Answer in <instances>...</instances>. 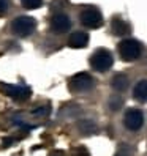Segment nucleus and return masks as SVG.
I'll return each mask as SVG.
<instances>
[{
	"mask_svg": "<svg viewBox=\"0 0 147 156\" xmlns=\"http://www.w3.org/2000/svg\"><path fill=\"white\" fill-rule=\"evenodd\" d=\"M112 63H114L112 54L108 49H97L90 57V66L95 71H100V73L108 71L112 66Z\"/></svg>",
	"mask_w": 147,
	"mask_h": 156,
	"instance_id": "obj_1",
	"label": "nucleus"
},
{
	"mask_svg": "<svg viewBox=\"0 0 147 156\" xmlns=\"http://www.w3.org/2000/svg\"><path fill=\"white\" fill-rule=\"evenodd\" d=\"M141 52H142L141 43L136 40H123L119 43V54L125 62H133L139 58Z\"/></svg>",
	"mask_w": 147,
	"mask_h": 156,
	"instance_id": "obj_2",
	"label": "nucleus"
},
{
	"mask_svg": "<svg viewBox=\"0 0 147 156\" xmlns=\"http://www.w3.org/2000/svg\"><path fill=\"white\" fill-rule=\"evenodd\" d=\"M79 19H81V24L86 25L87 29H98V27L103 25V16L95 6L84 8L79 14Z\"/></svg>",
	"mask_w": 147,
	"mask_h": 156,
	"instance_id": "obj_3",
	"label": "nucleus"
},
{
	"mask_svg": "<svg viewBox=\"0 0 147 156\" xmlns=\"http://www.w3.org/2000/svg\"><path fill=\"white\" fill-rule=\"evenodd\" d=\"M35 27H36V22L33 17L30 16H17L16 19L11 22V29L16 35H19V36H29L33 33L35 30Z\"/></svg>",
	"mask_w": 147,
	"mask_h": 156,
	"instance_id": "obj_4",
	"label": "nucleus"
},
{
	"mask_svg": "<svg viewBox=\"0 0 147 156\" xmlns=\"http://www.w3.org/2000/svg\"><path fill=\"white\" fill-rule=\"evenodd\" d=\"M123 125L130 131H139L144 125V114L139 109H128L123 117Z\"/></svg>",
	"mask_w": 147,
	"mask_h": 156,
	"instance_id": "obj_5",
	"label": "nucleus"
},
{
	"mask_svg": "<svg viewBox=\"0 0 147 156\" xmlns=\"http://www.w3.org/2000/svg\"><path fill=\"white\" fill-rule=\"evenodd\" d=\"M70 87L75 91H87L94 87V77L87 74V73H79V74L71 77Z\"/></svg>",
	"mask_w": 147,
	"mask_h": 156,
	"instance_id": "obj_6",
	"label": "nucleus"
},
{
	"mask_svg": "<svg viewBox=\"0 0 147 156\" xmlns=\"http://www.w3.org/2000/svg\"><path fill=\"white\" fill-rule=\"evenodd\" d=\"M51 29L56 32V33H63V32H68L71 29V21L67 14L63 13H57L52 16L51 19Z\"/></svg>",
	"mask_w": 147,
	"mask_h": 156,
	"instance_id": "obj_7",
	"label": "nucleus"
},
{
	"mask_svg": "<svg viewBox=\"0 0 147 156\" xmlns=\"http://www.w3.org/2000/svg\"><path fill=\"white\" fill-rule=\"evenodd\" d=\"M68 44L75 49H82L89 44V35L86 32H75L70 35L68 38Z\"/></svg>",
	"mask_w": 147,
	"mask_h": 156,
	"instance_id": "obj_8",
	"label": "nucleus"
},
{
	"mask_svg": "<svg viewBox=\"0 0 147 156\" xmlns=\"http://www.w3.org/2000/svg\"><path fill=\"white\" fill-rule=\"evenodd\" d=\"M111 32L117 36H123V35L131 32V27L128 22H125L122 17H114L111 21Z\"/></svg>",
	"mask_w": 147,
	"mask_h": 156,
	"instance_id": "obj_9",
	"label": "nucleus"
},
{
	"mask_svg": "<svg viewBox=\"0 0 147 156\" xmlns=\"http://www.w3.org/2000/svg\"><path fill=\"white\" fill-rule=\"evenodd\" d=\"M3 88L6 90V95H8V96H11V98H14V99H19V101L27 99V98L30 96V90H29V88H24V87L5 85Z\"/></svg>",
	"mask_w": 147,
	"mask_h": 156,
	"instance_id": "obj_10",
	"label": "nucleus"
},
{
	"mask_svg": "<svg viewBox=\"0 0 147 156\" xmlns=\"http://www.w3.org/2000/svg\"><path fill=\"white\" fill-rule=\"evenodd\" d=\"M133 96L139 103H147V80H139L133 88Z\"/></svg>",
	"mask_w": 147,
	"mask_h": 156,
	"instance_id": "obj_11",
	"label": "nucleus"
},
{
	"mask_svg": "<svg viewBox=\"0 0 147 156\" xmlns=\"http://www.w3.org/2000/svg\"><path fill=\"white\" fill-rule=\"evenodd\" d=\"M111 85L117 91H123L128 87V77L125 74H116L112 77V80H111Z\"/></svg>",
	"mask_w": 147,
	"mask_h": 156,
	"instance_id": "obj_12",
	"label": "nucleus"
},
{
	"mask_svg": "<svg viewBox=\"0 0 147 156\" xmlns=\"http://www.w3.org/2000/svg\"><path fill=\"white\" fill-rule=\"evenodd\" d=\"M78 128L82 134H92L97 131V125L92 122V120H81L78 123Z\"/></svg>",
	"mask_w": 147,
	"mask_h": 156,
	"instance_id": "obj_13",
	"label": "nucleus"
},
{
	"mask_svg": "<svg viewBox=\"0 0 147 156\" xmlns=\"http://www.w3.org/2000/svg\"><path fill=\"white\" fill-rule=\"evenodd\" d=\"M21 3L24 8H27V10H35V8L41 6L43 0H21Z\"/></svg>",
	"mask_w": 147,
	"mask_h": 156,
	"instance_id": "obj_14",
	"label": "nucleus"
},
{
	"mask_svg": "<svg viewBox=\"0 0 147 156\" xmlns=\"http://www.w3.org/2000/svg\"><path fill=\"white\" fill-rule=\"evenodd\" d=\"M8 0H0V17L2 16H5L6 14V11H8Z\"/></svg>",
	"mask_w": 147,
	"mask_h": 156,
	"instance_id": "obj_15",
	"label": "nucleus"
},
{
	"mask_svg": "<svg viewBox=\"0 0 147 156\" xmlns=\"http://www.w3.org/2000/svg\"><path fill=\"white\" fill-rule=\"evenodd\" d=\"M109 106H111L112 111H117V109L122 106V99H120V98H119V99H117V98H114V99H111V103H109Z\"/></svg>",
	"mask_w": 147,
	"mask_h": 156,
	"instance_id": "obj_16",
	"label": "nucleus"
},
{
	"mask_svg": "<svg viewBox=\"0 0 147 156\" xmlns=\"http://www.w3.org/2000/svg\"><path fill=\"white\" fill-rule=\"evenodd\" d=\"M51 111V109L48 107V106H41L40 109H36V111H33V115H46Z\"/></svg>",
	"mask_w": 147,
	"mask_h": 156,
	"instance_id": "obj_17",
	"label": "nucleus"
}]
</instances>
